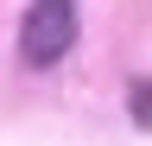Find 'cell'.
Here are the masks:
<instances>
[{"instance_id":"obj_1","label":"cell","mask_w":152,"mask_h":146,"mask_svg":"<svg viewBox=\"0 0 152 146\" xmlns=\"http://www.w3.org/2000/svg\"><path fill=\"white\" fill-rule=\"evenodd\" d=\"M76 0H32L26 7V19H19V57H26L32 70H51V64H64L70 57V45H76Z\"/></svg>"},{"instance_id":"obj_2","label":"cell","mask_w":152,"mask_h":146,"mask_svg":"<svg viewBox=\"0 0 152 146\" xmlns=\"http://www.w3.org/2000/svg\"><path fill=\"white\" fill-rule=\"evenodd\" d=\"M127 114L140 121V127H152V76H140V83L127 89Z\"/></svg>"}]
</instances>
